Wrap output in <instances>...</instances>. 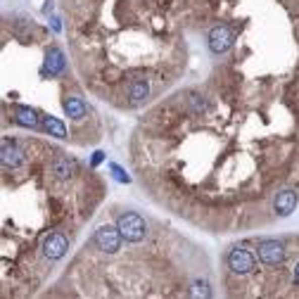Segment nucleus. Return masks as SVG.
Returning a JSON list of instances; mask_svg holds the SVG:
<instances>
[{
    "instance_id": "1",
    "label": "nucleus",
    "mask_w": 299,
    "mask_h": 299,
    "mask_svg": "<svg viewBox=\"0 0 299 299\" xmlns=\"http://www.w3.org/2000/svg\"><path fill=\"white\" fill-rule=\"evenodd\" d=\"M235 24L230 22H221V24H214L209 26L207 31V47L209 53L216 57H223L230 53V47L235 45Z\"/></svg>"
},
{
    "instance_id": "2",
    "label": "nucleus",
    "mask_w": 299,
    "mask_h": 299,
    "mask_svg": "<svg viewBox=\"0 0 299 299\" xmlns=\"http://www.w3.org/2000/svg\"><path fill=\"white\" fill-rule=\"evenodd\" d=\"M257 259H259L261 266L278 268L283 266L285 259H287V247L278 237H261L257 242Z\"/></svg>"
},
{
    "instance_id": "3",
    "label": "nucleus",
    "mask_w": 299,
    "mask_h": 299,
    "mask_svg": "<svg viewBox=\"0 0 299 299\" xmlns=\"http://www.w3.org/2000/svg\"><path fill=\"white\" fill-rule=\"evenodd\" d=\"M117 226H119V230H121V235H124L126 242L138 244V242L145 240V235H147V221L135 212L121 214V216L117 219Z\"/></svg>"
},
{
    "instance_id": "4",
    "label": "nucleus",
    "mask_w": 299,
    "mask_h": 299,
    "mask_svg": "<svg viewBox=\"0 0 299 299\" xmlns=\"http://www.w3.org/2000/svg\"><path fill=\"white\" fill-rule=\"evenodd\" d=\"M228 268H230V273L237 278L252 276L254 268H257V257L244 244H235L228 252Z\"/></svg>"
},
{
    "instance_id": "5",
    "label": "nucleus",
    "mask_w": 299,
    "mask_h": 299,
    "mask_svg": "<svg viewBox=\"0 0 299 299\" xmlns=\"http://www.w3.org/2000/svg\"><path fill=\"white\" fill-rule=\"evenodd\" d=\"M121 240H124V235H121L119 226H100L93 235L95 250H100L103 254H117L121 250Z\"/></svg>"
},
{
    "instance_id": "6",
    "label": "nucleus",
    "mask_w": 299,
    "mask_h": 299,
    "mask_svg": "<svg viewBox=\"0 0 299 299\" xmlns=\"http://www.w3.org/2000/svg\"><path fill=\"white\" fill-rule=\"evenodd\" d=\"M40 250L45 254V259H50V261L62 259L64 254L69 252V237L64 235V233H60V230H53V233H47V235L43 237Z\"/></svg>"
},
{
    "instance_id": "7",
    "label": "nucleus",
    "mask_w": 299,
    "mask_h": 299,
    "mask_svg": "<svg viewBox=\"0 0 299 299\" xmlns=\"http://www.w3.org/2000/svg\"><path fill=\"white\" fill-rule=\"evenodd\" d=\"M297 205H299V192H294L292 188H283L273 195V212H276V216H280V219L290 216V214L297 209Z\"/></svg>"
},
{
    "instance_id": "8",
    "label": "nucleus",
    "mask_w": 299,
    "mask_h": 299,
    "mask_svg": "<svg viewBox=\"0 0 299 299\" xmlns=\"http://www.w3.org/2000/svg\"><path fill=\"white\" fill-rule=\"evenodd\" d=\"M26 162V150L17 145V140H10L8 135L3 138V166L5 169H19Z\"/></svg>"
},
{
    "instance_id": "9",
    "label": "nucleus",
    "mask_w": 299,
    "mask_h": 299,
    "mask_svg": "<svg viewBox=\"0 0 299 299\" xmlns=\"http://www.w3.org/2000/svg\"><path fill=\"white\" fill-rule=\"evenodd\" d=\"M50 173H53L55 181H69L71 176L76 173V159L67 157V155H57L50 162Z\"/></svg>"
},
{
    "instance_id": "10",
    "label": "nucleus",
    "mask_w": 299,
    "mask_h": 299,
    "mask_svg": "<svg viewBox=\"0 0 299 299\" xmlns=\"http://www.w3.org/2000/svg\"><path fill=\"white\" fill-rule=\"evenodd\" d=\"M67 67V60H64V53L60 47H53L50 50V55H47V62H45V71L50 76H60Z\"/></svg>"
},
{
    "instance_id": "11",
    "label": "nucleus",
    "mask_w": 299,
    "mask_h": 299,
    "mask_svg": "<svg viewBox=\"0 0 299 299\" xmlns=\"http://www.w3.org/2000/svg\"><path fill=\"white\" fill-rule=\"evenodd\" d=\"M15 121L24 128H36L38 126V117L31 107H22V105H15Z\"/></svg>"
},
{
    "instance_id": "12",
    "label": "nucleus",
    "mask_w": 299,
    "mask_h": 299,
    "mask_svg": "<svg viewBox=\"0 0 299 299\" xmlns=\"http://www.w3.org/2000/svg\"><path fill=\"white\" fill-rule=\"evenodd\" d=\"M62 107H64V112H67V114L74 119V121H81V119L86 117V112H88V110H86V103H83L81 97H74V95L64 100Z\"/></svg>"
},
{
    "instance_id": "13",
    "label": "nucleus",
    "mask_w": 299,
    "mask_h": 299,
    "mask_svg": "<svg viewBox=\"0 0 299 299\" xmlns=\"http://www.w3.org/2000/svg\"><path fill=\"white\" fill-rule=\"evenodd\" d=\"M43 131L50 135H55V138H67V128H64V124L60 121L57 117H43Z\"/></svg>"
},
{
    "instance_id": "14",
    "label": "nucleus",
    "mask_w": 299,
    "mask_h": 299,
    "mask_svg": "<svg viewBox=\"0 0 299 299\" xmlns=\"http://www.w3.org/2000/svg\"><path fill=\"white\" fill-rule=\"evenodd\" d=\"M110 169H112V173H114V178H117V181H121V183L131 181V176H128V173L124 171V169H121L119 164H110Z\"/></svg>"
},
{
    "instance_id": "15",
    "label": "nucleus",
    "mask_w": 299,
    "mask_h": 299,
    "mask_svg": "<svg viewBox=\"0 0 299 299\" xmlns=\"http://www.w3.org/2000/svg\"><path fill=\"white\" fill-rule=\"evenodd\" d=\"M103 159H105V155H103V152H95V155H93V162H90V164H93V166H97L100 162H103Z\"/></svg>"
},
{
    "instance_id": "16",
    "label": "nucleus",
    "mask_w": 299,
    "mask_h": 299,
    "mask_svg": "<svg viewBox=\"0 0 299 299\" xmlns=\"http://www.w3.org/2000/svg\"><path fill=\"white\" fill-rule=\"evenodd\" d=\"M292 280H294V285L299 287V261H297V266H294V273H292Z\"/></svg>"
}]
</instances>
